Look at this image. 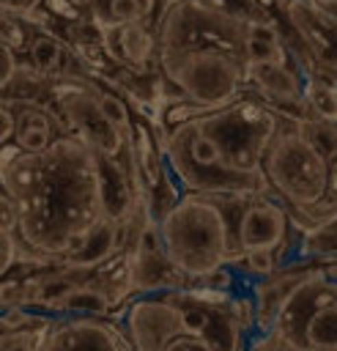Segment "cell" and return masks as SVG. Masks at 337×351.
<instances>
[{"label":"cell","instance_id":"2","mask_svg":"<svg viewBox=\"0 0 337 351\" xmlns=\"http://www.w3.org/2000/svg\"><path fill=\"white\" fill-rule=\"evenodd\" d=\"M334 156L337 121H323L315 115H282L279 129L266 148L263 176L269 192L288 208L301 239L318 233Z\"/></svg>","mask_w":337,"mask_h":351},{"label":"cell","instance_id":"21","mask_svg":"<svg viewBox=\"0 0 337 351\" xmlns=\"http://www.w3.org/2000/svg\"><path fill=\"white\" fill-rule=\"evenodd\" d=\"M27 55H30L36 71L44 77V74H52V71L60 69L63 44H60L55 36H49V33H38V36L30 41V47H27Z\"/></svg>","mask_w":337,"mask_h":351},{"label":"cell","instance_id":"12","mask_svg":"<svg viewBox=\"0 0 337 351\" xmlns=\"http://www.w3.org/2000/svg\"><path fill=\"white\" fill-rule=\"evenodd\" d=\"M41 351H134V346L107 315H58L47 326Z\"/></svg>","mask_w":337,"mask_h":351},{"label":"cell","instance_id":"28","mask_svg":"<svg viewBox=\"0 0 337 351\" xmlns=\"http://www.w3.org/2000/svg\"><path fill=\"white\" fill-rule=\"evenodd\" d=\"M47 0H0V11L11 16H33Z\"/></svg>","mask_w":337,"mask_h":351},{"label":"cell","instance_id":"1","mask_svg":"<svg viewBox=\"0 0 337 351\" xmlns=\"http://www.w3.org/2000/svg\"><path fill=\"white\" fill-rule=\"evenodd\" d=\"M16 206L25 247L58 261L71 255L104 217L96 151L77 134H58L38 156V173Z\"/></svg>","mask_w":337,"mask_h":351},{"label":"cell","instance_id":"13","mask_svg":"<svg viewBox=\"0 0 337 351\" xmlns=\"http://www.w3.org/2000/svg\"><path fill=\"white\" fill-rule=\"evenodd\" d=\"M236 244L238 250H285L293 228L288 208L269 192L244 197V208L236 219Z\"/></svg>","mask_w":337,"mask_h":351},{"label":"cell","instance_id":"8","mask_svg":"<svg viewBox=\"0 0 337 351\" xmlns=\"http://www.w3.org/2000/svg\"><path fill=\"white\" fill-rule=\"evenodd\" d=\"M162 74L175 85L181 99L216 110L241 96L247 85V60L222 49H195L156 58Z\"/></svg>","mask_w":337,"mask_h":351},{"label":"cell","instance_id":"10","mask_svg":"<svg viewBox=\"0 0 337 351\" xmlns=\"http://www.w3.org/2000/svg\"><path fill=\"white\" fill-rule=\"evenodd\" d=\"M279 11L315 69L312 77H329L337 85V11L315 0H279Z\"/></svg>","mask_w":337,"mask_h":351},{"label":"cell","instance_id":"14","mask_svg":"<svg viewBox=\"0 0 337 351\" xmlns=\"http://www.w3.org/2000/svg\"><path fill=\"white\" fill-rule=\"evenodd\" d=\"M123 324L134 351H164V346L186 329L181 310L162 291L137 296L126 307Z\"/></svg>","mask_w":337,"mask_h":351},{"label":"cell","instance_id":"26","mask_svg":"<svg viewBox=\"0 0 337 351\" xmlns=\"http://www.w3.org/2000/svg\"><path fill=\"white\" fill-rule=\"evenodd\" d=\"M16 71H19L16 49H14V44H11L8 38H3V36H0V90H3V88H8V85L14 82Z\"/></svg>","mask_w":337,"mask_h":351},{"label":"cell","instance_id":"31","mask_svg":"<svg viewBox=\"0 0 337 351\" xmlns=\"http://www.w3.org/2000/svg\"><path fill=\"white\" fill-rule=\"evenodd\" d=\"M315 3H321V5H326V8H337V0H315Z\"/></svg>","mask_w":337,"mask_h":351},{"label":"cell","instance_id":"27","mask_svg":"<svg viewBox=\"0 0 337 351\" xmlns=\"http://www.w3.org/2000/svg\"><path fill=\"white\" fill-rule=\"evenodd\" d=\"M164 351H214L203 337H197V335H192L189 329H184V332H178L167 346H164Z\"/></svg>","mask_w":337,"mask_h":351},{"label":"cell","instance_id":"16","mask_svg":"<svg viewBox=\"0 0 337 351\" xmlns=\"http://www.w3.org/2000/svg\"><path fill=\"white\" fill-rule=\"evenodd\" d=\"M118 250V233H115V222L110 217H101L85 236V241L66 258H60L66 263V269H99L101 263H107Z\"/></svg>","mask_w":337,"mask_h":351},{"label":"cell","instance_id":"19","mask_svg":"<svg viewBox=\"0 0 337 351\" xmlns=\"http://www.w3.org/2000/svg\"><path fill=\"white\" fill-rule=\"evenodd\" d=\"M304 104L307 115L337 121V101H334V85L323 77H307L304 80Z\"/></svg>","mask_w":337,"mask_h":351},{"label":"cell","instance_id":"4","mask_svg":"<svg viewBox=\"0 0 337 351\" xmlns=\"http://www.w3.org/2000/svg\"><path fill=\"white\" fill-rule=\"evenodd\" d=\"M263 337L271 351H337V252L310 261Z\"/></svg>","mask_w":337,"mask_h":351},{"label":"cell","instance_id":"29","mask_svg":"<svg viewBox=\"0 0 337 351\" xmlns=\"http://www.w3.org/2000/svg\"><path fill=\"white\" fill-rule=\"evenodd\" d=\"M16 252H19V239L0 236V277L11 269V263L16 261Z\"/></svg>","mask_w":337,"mask_h":351},{"label":"cell","instance_id":"15","mask_svg":"<svg viewBox=\"0 0 337 351\" xmlns=\"http://www.w3.org/2000/svg\"><path fill=\"white\" fill-rule=\"evenodd\" d=\"M104 52L123 66L140 69L156 58V30H151L145 19L104 27Z\"/></svg>","mask_w":337,"mask_h":351},{"label":"cell","instance_id":"3","mask_svg":"<svg viewBox=\"0 0 337 351\" xmlns=\"http://www.w3.org/2000/svg\"><path fill=\"white\" fill-rule=\"evenodd\" d=\"M156 225L170 263L189 282L208 280L241 255L236 244V228L230 225L222 200L214 195H181L156 219Z\"/></svg>","mask_w":337,"mask_h":351},{"label":"cell","instance_id":"5","mask_svg":"<svg viewBox=\"0 0 337 351\" xmlns=\"http://www.w3.org/2000/svg\"><path fill=\"white\" fill-rule=\"evenodd\" d=\"M162 154L170 176L186 192L214 197H249L269 192V184L263 178L244 176L225 162L216 140L200 126L197 115L170 126V132L162 137Z\"/></svg>","mask_w":337,"mask_h":351},{"label":"cell","instance_id":"30","mask_svg":"<svg viewBox=\"0 0 337 351\" xmlns=\"http://www.w3.org/2000/svg\"><path fill=\"white\" fill-rule=\"evenodd\" d=\"M14 132H16V112H11L5 104H0V145L14 140Z\"/></svg>","mask_w":337,"mask_h":351},{"label":"cell","instance_id":"6","mask_svg":"<svg viewBox=\"0 0 337 351\" xmlns=\"http://www.w3.org/2000/svg\"><path fill=\"white\" fill-rule=\"evenodd\" d=\"M200 126L216 140L225 162L252 178H263V156L279 129L282 112L258 99H236L216 110L197 112Z\"/></svg>","mask_w":337,"mask_h":351},{"label":"cell","instance_id":"25","mask_svg":"<svg viewBox=\"0 0 337 351\" xmlns=\"http://www.w3.org/2000/svg\"><path fill=\"white\" fill-rule=\"evenodd\" d=\"M0 236H19V206L5 189H0Z\"/></svg>","mask_w":337,"mask_h":351},{"label":"cell","instance_id":"17","mask_svg":"<svg viewBox=\"0 0 337 351\" xmlns=\"http://www.w3.org/2000/svg\"><path fill=\"white\" fill-rule=\"evenodd\" d=\"M58 123L52 121V115L47 110L38 107H22L16 112V132H14V143L27 151V154H44L55 137H58Z\"/></svg>","mask_w":337,"mask_h":351},{"label":"cell","instance_id":"9","mask_svg":"<svg viewBox=\"0 0 337 351\" xmlns=\"http://www.w3.org/2000/svg\"><path fill=\"white\" fill-rule=\"evenodd\" d=\"M184 315V326L203 337L214 351H247L249 332L244 329L236 296L222 288H170L162 291Z\"/></svg>","mask_w":337,"mask_h":351},{"label":"cell","instance_id":"11","mask_svg":"<svg viewBox=\"0 0 337 351\" xmlns=\"http://www.w3.org/2000/svg\"><path fill=\"white\" fill-rule=\"evenodd\" d=\"M58 104L63 110V123L71 134H77L82 143H88L96 154H107V156H115L121 154V148L126 145V140L134 137L121 132L99 107L96 101V93L85 90V88H66L60 96H58Z\"/></svg>","mask_w":337,"mask_h":351},{"label":"cell","instance_id":"7","mask_svg":"<svg viewBox=\"0 0 337 351\" xmlns=\"http://www.w3.org/2000/svg\"><path fill=\"white\" fill-rule=\"evenodd\" d=\"M156 58L195 49H222L247 60L249 22L200 0H170L156 22Z\"/></svg>","mask_w":337,"mask_h":351},{"label":"cell","instance_id":"32","mask_svg":"<svg viewBox=\"0 0 337 351\" xmlns=\"http://www.w3.org/2000/svg\"><path fill=\"white\" fill-rule=\"evenodd\" d=\"M334 101H337V85H334Z\"/></svg>","mask_w":337,"mask_h":351},{"label":"cell","instance_id":"22","mask_svg":"<svg viewBox=\"0 0 337 351\" xmlns=\"http://www.w3.org/2000/svg\"><path fill=\"white\" fill-rule=\"evenodd\" d=\"M238 263L244 266V271L255 280H266L269 274H274L282 266V258L274 250H244L238 255Z\"/></svg>","mask_w":337,"mask_h":351},{"label":"cell","instance_id":"23","mask_svg":"<svg viewBox=\"0 0 337 351\" xmlns=\"http://www.w3.org/2000/svg\"><path fill=\"white\" fill-rule=\"evenodd\" d=\"M96 101H99V107H101V112L121 129V132H126V134H132V129H134V121H132V115H129V107H126V101L118 96V93H110V90H96Z\"/></svg>","mask_w":337,"mask_h":351},{"label":"cell","instance_id":"20","mask_svg":"<svg viewBox=\"0 0 337 351\" xmlns=\"http://www.w3.org/2000/svg\"><path fill=\"white\" fill-rule=\"evenodd\" d=\"M49 321H36L27 326L16 329H3L0 332V351H41L44 337H47Z\"/></svg>","mask_w":337,"mask_h":351},{"label":"cell","instance_id":"24","mask_svg":"<svg viewBox=\"0 0 337 351\" xmlns=\"http://www.w3.org/2000/svg\"><path fill=\"white\" fill-rule=\"evenodd\" d=\"M200 3H205V5H211V8H216V11H222V14H230V16H236V19H244V22H249V25H255V22H269L266 14L260 11V5H258L255 0H200Z\"/></svg>","mask_w":337,"mask_h":351},{"label":"cell","instance_id":"18","mask_svg":"<svg viewBox=\"0 0 337 351\" xmlns=\"http://www.w3.org/2000/svg\"><path fill=\"white\" fill-rule=\"evenodd\" d=\"M110 310H112V299L107 296L104 288L79 282L60 302H55L49 313H58V315H110Z\"/></svg>","mask_w":337,"mask_h":351}]
</instances>
